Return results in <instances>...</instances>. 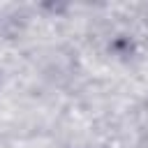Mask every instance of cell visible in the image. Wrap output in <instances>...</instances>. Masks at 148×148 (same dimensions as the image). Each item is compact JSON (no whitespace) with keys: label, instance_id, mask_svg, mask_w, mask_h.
<instances>
[]
</instances>
